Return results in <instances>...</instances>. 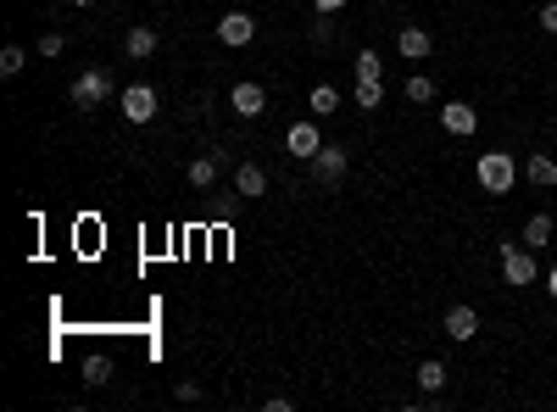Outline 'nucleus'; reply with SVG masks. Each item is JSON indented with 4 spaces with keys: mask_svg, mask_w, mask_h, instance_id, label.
<instances>
[{
    "mask_svg": "<svg viewBox=\"0 0 557 412\" xmlns=\"http://www.w3.org/2000/svg\"><path fill=\"white\" fill-rule=\"evenodd\" d=\"M546 240H552V217H546V212H535L530 224H524V245H530V251H541Z\"/></svg>",
    "mask_w": 557,
    "mask_h": 412,
    "instance_id": "17",
    "label": "nucleus"
},
{
    "mask_svg": "<svg viewBox=\"0 0 557 412\" xmlns=\"http://www.w3.org/2000/svg\"><path fill=\"white\" fill-rule=\"evenodd\" d=\"M61 50H68V40H61V34H45V40H40V56H61Z\"/></svg>",
    "mask_w": 557,
    "mask_h": 412,
    "instance_id": "24",
    "label": "nucleus"
},
{
    "mask_svg": "<svg viewBox=\"0 0 557 412\" xmlns=\"http://www.w3.org/2000/svg\"><path fill=\"white\" fill-rule=\"evenodd\" d=\"M79 373H84V385H107V379H112V362H107V357H84Z\"/></svg>",
    "mask_w": 557,
    "mask_h": 412,
    "instance_id": "22",
    "label": "nucleus"
},
{
    "mask_svg": "<svg viewBox=\"0 0 557 412\" xmlns=\"http://www.w3.org/2000/svg\"><path fill=\"white\" fill-rule=\"evenodd\" d=\"M123 56L128 61H151L156 56V28H128V34H123Z\"/></svg>",
    "mask_w": 557,
    "mask_h": 412,
    "instance_id": "11",
    "label": "nucleus"
},
{
    "mask_svg": "<svg viewBox=\"0 0 557 412\" xmlns=\"http://www.w3.org/2000/svg\"><path fill=\"white\" fill-rule=\"evenodd\" d=\"M351 68H357V78H374V84H379V78H385V56H379V50H357Z\"/></svg>",
    "mask_w": 557,
    "mask_h": 412,
    "instance_id": "18",
    "label": "nucleus"
},
{
    "mask_svg": "<svg viewBox=\"0 0 557 412\" xmlns=\"http://www.w3.org/2000/svg\"><path fill=\"white\" fill-rule=\"evenodd\" d=\"M351 101L363 106V112H374V106L385 101V84H374V78H357V95H351Z\"/></svg>",
    "mask_w": 557,
    "mask_h": 412,
    "instance_id": "19",
    "label": "nucleus"
},
{
    "mask_svg": "<svg viewBox=\"0 0 557 412\" xmlns=\"http://www.w3.org/2000/svg\"><path fill=\"white\" fill-rule=\"evenodd\" d=\"M474 173H479V189H485V196H507V189L518 184V162H513L507 151H485Z\"/></svg>",
    "mask_w": 557,
    "mask_h": 412,
    "instance_id": "1",
    "label": "nucleus"
},
{
    "mask_svg": "<svg viewBox=\"0 0 557 412\" xmlns=\"http://www.w3.org/2000/svg\"><path fill=\"white\" fill-rule=\"evenodd\" d=\"M546 290H552V296H557V268H552V273H546Z\"/></svg>",
    "mask_w": 557,
    "mask_h": 412,
    "instance_id": "27",
    "label": "nucleus"
},
{
    "mask_svg": "<svg viewBox=\"0 0 557 412\" xmlns=\"http://www.w3.org/2000/svg\"><path fill=\"white\" fill-rule=\"evenodd\" d=\"M28 68V50L23 45H6V50H0V73H6V78H17Z\"/></svg>",
    "mask_w": 557,
    "mask_h": 412,
    "instance_id": "21",
    "label": "nucleus"
},
{
    "mask_svg": "<svg viewBox=\"0 0 557 412\" xmlns=\"http://www.w3.org/2000/svg\"><path fill=\"white\" fill-rule=\"evenodd\" d=\"M68 6H95V0H68Z\"/></svg>",
    "mask_w": 557,
    "mask_h": 412,
    "instance_id": "28",
    "label": "nucleus"
},
{
    "mask_svg": "<svg viewBox=\"0 0 557 412\" xmlns=\"http://www.w3.org/2000/svg\"><path fill=\"white\" fill-rule=\"evenodd\" d=\"M502 279H507V284H535V257H530V245L502 240Z\"/></svg>",
    "mask_w": 557,
    "mask_h": 412,
    "instance_id": "3",
    "label": "nucleus"
},
{
    "mask_svg": "<svg viewBox=\"0 0 557 412\" xmlns=\"http://www.w3.org/2000/svg\"><path fill=\"white\" fill-rule=\"evenodd\" d=\"M284 145H290V156H307V162H312V156L323 151V134H318V123H296V129L284 134Z\"/></svg>",
    "mask_w": 557,
    "mask_h": 412,
    "instance_id": "10",
    "label": "nucleus"
},
{
    "mask_svg": "<svg viewBox=\"0 0 557 412\" xmlns=\"http://www.w3.org/2000/svg\"><path fill=\"white\" fill-rule=\"evenodd\" d=\"M312 112H318V117L340 112V89H335V84H318V89H312Z\"/></svg>",
    "mask_w": 557,
    "mask_h": 412,
    "instance_id": "20",
    "label": "nucleus"
},
{
    "mask_svg": "<svg viewBox=\"0 0 557 412\" xmlns=\"http://www.w3.org/2000/svg\"><path fill=\"white\" fill-rule=\"evenodd\" d=\"M396 50H402L407 61H423V56L435 50V40L423 34V28H402V34H396Z\"/></svg>",
    "mask_w": 557,
    "mask_h": 412,
    "instance_id": "14",
    "label": "nucleus"
},
{
    "mask_svg": "<svg viewBox=\"0 0 557 412\" xmlns=\"http://www.w3.org/2000/svg\"><path fill=\"white\" fill-rule=\"evenodd\" d=\"M446 379H451V368H446L441 357L418 362V385H423V396H441V390H446Z\"/></svg>",
    "mask_w": 557,
    "mask_h": 412,
    "instance_id": "15",
    "label": "nucleus"
},
{
    "mask_svg": "<svg viewBox=\"0 0 557 412\" xmlns=\"http://www.w3.org/2000/svg\"><path fill=\"white\" fill-rule=\"evenodd\" d=\"M541 28H546V34H557V0H546V6H541Z\"/></svg>",
    "mask_w": 557,
    "mask_h": 412,
    "instance_id": "25",
    "label": "nucleus"
},
{
    "mask_svg": "<svg viewBox=\"0 0 557 412\" xmlns=\"http://www.w3.org/2000/svg\"><path fill=\"white\" fill-rule=\"evenodd\" d=\"M441 129L463 140V134H474V129H479V112H474L469 101H451V106H441Z\"/></svg>",
    "mask_w": 557,
    "mask_h": 412,
    "instance_id": "8",
    "label": "nucleus"
},
{
    "mask_svg": "<svg viewBox=\"0 0 557 412\" xmlns=\"http://www.w3.org/2000/svg\"><path fill=\"white\" fill-rule=\"evenodd\" d=\"M107 101H112V73L107 68H89V73L73 78V106L79 112H95V106H107Z\"/></svg>",
    "mask_w": 557,
    "mask_h": 412,
    "instance_id": "2",
    "label": "nucleus"
},
{
    "mask_svg": "<svg viewBox=\"0 0 557 412\" xmlns=\"http://www.w3.org/2000/svg\"><path fill=\"white\" fill-rule=\"evenodd\" d=\"M218 173H223V156L218 151L212 156H195V162H190V189H212Z\"/></svg>",
    "mask_w": 557,
    "mask_h": 412,
    "instance_id": "13",
    "label": "nucleus"
},
{
    "mask_svg": "<svg viewBox=\"0 0 557 412\" xmlns=\"http://www.w3.org/2000/svg\"><path fill=\"white\" fill-rule=\"evenodd\" d=\"M524 179H530V184H541V189H552V184H557V162L535 151L530 162H524Z\"/></svg>",
    "mask_w": 557,
    "mask_h": 412,
    "instance_id": "16",
    "label": "nucleus"
},
{
    "mask_svg": "<svg viewBox=\"0 0 557 412\" xmlns=\"http://www.w3.org/2000/svg\"><path fill=\"white\" fill-rule=\"evenodd\" d=\"M407 101H418V106H430V101H435V84L423 78V73H418V78H407Z\"/></svg>",
    "mask_w": 557,
    "mask_h": 412,
    "instance_id": "23",
    "label": "nucleus"
},
{
    "mask_svg": "<svg viewBox=\"0 0 557 412\" xmlns=\"http://www.w3.org/2000/svg\"><path fill=\"white\" fill-rule=\"evenodd\" d=\"M441 329H446L451 340H474V334H479V312H474L469 301H457V307H446V318H441Z\"/></svg>",
    "mask_w": 557,
    "mask_h": 412,
    "instance_id": "7",
    "label": "nucleus"
},
{
    "mask_svg": "<svg viewBox=\"0 0 557 412\" xmlns=\"http://www.w3.org/2000/svg\"><path fill=\"white\" fill-rule=\"evenodd\" d=\"M123 117L128 123H151L156 117V89L151 84H128L123 89Z\"/></svg>",
    "mask_w": 557,
    "mask_h": 412,
    "instance_id": "6",
    "label": "nucleus"
},
{
    "mask_svg": "<svg viewBox=\"0 0 557 412\" xmlns=\"http://www.w3.org/2000/svg\"><path fill=\"white\" fill-rule=\"evenodd\" d=\"M235 189H240L246 201H256V196H268V173H262L256 162H240V168H235Z\"/></svg>",
    "mask_w": 557,
    "mask_h": 412,
    "instance_id": "12",
    "label": "nucleus"
},
{
    "mask_svg": "<svg viewBox=\"0 0 557 412\" xmlns=\"http://www.w3.org/2000/svg\"><path fill=\"white\" fill-rule=\"evenodd\" d=\"M218 40H223L228 50L251 45V40H256V17H251V12H223V17H218Z\"/></svg>",
    "mask_w": 557,
    "mask_h": 412,
    "instance_id": "4",
    "label": "nucleus"
},
{
    "mask_svg": "<svg viewBox=\"0 0 557 412\" xmlns=\"http://www.w3.org/2000/svg\"><path fill=\"white\" fill-rule=\"evenodd\" d=\"M312 6H318V12H330V17H335V12H346V6H351V0H312Z\"/></svg>",
    "mask_w": 557,
    "mask_h": 412,
    "instance_id": "26",
    "label": "nucleus"
},
{
    "mask_svg": "<svg viewBox=\"0 0 557 412\" xmlns=\"http://www.w3.org/2000/svg\"><path fill=\"white\" fill-rule=\"evenodd\" d=\"M228 106H235L240 117H262L268 112V95H262V84H235L228 89Z\"/></svg>",
    "mask_w": 557,
    "mask_h": 412,
    "instance_id": "9",
    "label": "nucleus"
},
{
    "mask_svg": "<svg viewBox=\"0 0 557 412\" xmlns=\"http://www.w3.org/2000/svg\"><path fill=\"white\" fill-rule=\"evenodd\" d=\"M346 162H351L346 145H323V151L312 156V179H318L323 189H330V184H340V179H346Z\"/></svg>",
    "mask_w": 557,
    "mask_h": 412,
    "instance_id": "5",
    "label": "nucleus"
}]
</instances>
